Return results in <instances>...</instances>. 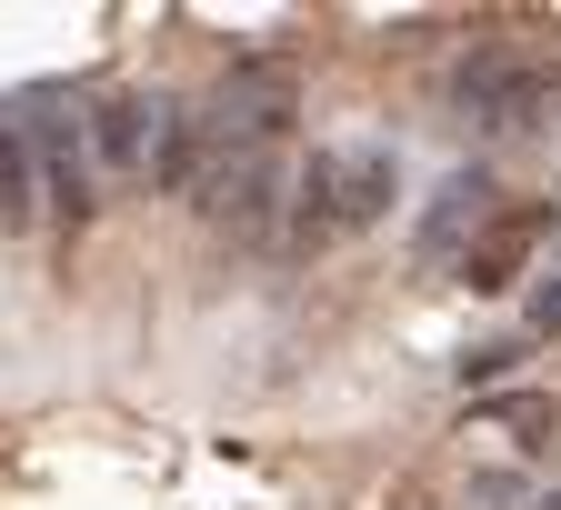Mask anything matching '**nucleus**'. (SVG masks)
Listing matches in <instances>:
<instances>
[{"instance_id": "nucleus-9", "label": "nucleus", "mask_w": 561, "mask_h": 510, "mask_svg": "<svg viewBox=\"0 0 561 510\" xmlns=\"http://www.w3.org/2000/svg\"><path fill=\"white\" fill-rule=\"evenodd\" d=\"M31 210H41V190H31V151H21V130L0 120V231H31Z\"/></svg>"}, {"instance_id": "nucleus-8", "label": "nucleus", "mask_w": 561, "mask_h": 510, "mask_svg": "<svg viewBox=\"0 0 561 510\" xmlns=\"http://www.w3.org/2000/svg\"><path fill=\"white\" fill-rule=\"evenodd\" d=\"M491 200H502V190H491V171L471 161V171H451L442 190H432V210H421V260H461L471 251V231L491 221Z\"/></svg>"}, {"instance_id": "nucleus-2", "label": "nucleus", "mask_w": 561, "mask_h": 510, "mask_svg": "<svg viewBox=\"0 0 561 510\" xmlns=\"http://www.w3.org/2000/svg\"><path fill=\"white\" fill-rule=\"evenodd\" d=\"M291 111H301V70L291 60H231L191 130H201L210 161H231V151H271V130L291 120Z\"/></svg>"}, {"instance_id": "nucleus-11", "label": "nucleus", "mask_w": 561, "mask_h": 510, "mask_svg": "<svg viewBox=\"0 0 561 510\" xmlns=\"http://www.w3.org/2000/svg\"><path fill=\"white\" fill-rule=\"evenodd\" d=\"M551 331H561V270L531 290V340H551Z\"/></svg>"}, {"instance_id": "nucleus-7", "label": "nucleus", "mask_w": 561, "mask_h": 510, "mask_svg": "<svg viewBox=\"0 0 561 510\" xmlns=\"http://www.w3.org/2000/svg\"><path fill=\"white\" fill-rule=\"evenodd\" d=\"M551 231H561V210H551V200H512V210H491V221L471 231V251H461L451 270H461L471 290H512V280L531 270V251H541Z\"/></svg>"}, {"instance_id": "nucleus-10", "label": "nucleus", "mask_w": 561, "mask_h": 510, "mask_svg": "<svg viewBox=\"0 0 561 510\" xmlns=\"http://www.w3.org/2000/svg\"><path fill=\"white\" fill-rule=\"evenodd\" d=\"M491 420H502V430H522V441H531V451H541V441H551V430H561V410H551L541 391H502V401H491Z\"/></svg>"}, {"instance_id": "nucleus-5", "label": "nucleus", "mask_w": 561, "mask_h": 510, "mask_svg": "<svg viewBox=\"0 0 561 510\" xmlns=\"http://www.w3.org/2000/svg\"><path fill=\"white\" fill-rule=\"evenodd\" d=\"M201 221L221 231V241H271L280 231V200H291V171H280L271 151H231V161H210L201 171Z\"/></svg>"}, {"instance_id": "nucleus-12", "label": "nucleus", "mask_w": 561, "mask_h": 510, "mask_svg": "<svg viewBox=\"0 0 561 510\" xmlns=\"http://www.w3.org/2000/svg\"><path fill=\"white\" fill-rule=\"evenodd\" d=\"M512 360H522L512 340H491V350H471V360H461V381H502V371H512Z\"/></svg>"}, {"instance_id": "nucleus-4", "label": "nucleus", "mask_w": 561, "mask_h": 510, "mask_svg": "<svg viewBox=\"0 0 561 510\" xmlns=\"http://www.w3.org/2000/svg\"><path fill=\"white\" fill-rule=\"evenodd\" d=\"M81 130H91V171H111V181H151L161 151H171V130H181V111H171L161 91H101V101L81 111Z\"/></svg>"}, {"instance_id": "nucleus-3", "label": "nucleus", "mask_w": 561, "mask_h": 510, "mask_svg": "<svg viewBox=\"0 0 561 510\" xmlns=\"http://www.w3.org/2000/svg\"><path fill=\"white\" fill-rule=\"evenodd\" d=\"M21 151H31V190H41V210L60 231H81L91 210H101V171H91V130H81V111L70 101H41L31 120H21Z\"/></svg>"}, {"instance_id": "nucleus-1", "label": "nucleus", "mask_w": 561, "mask_h": 510, "mask_svg": "<svg viewBox=\"0 0 561 510\" xmlns=\"http://www.w3.org/2000/svg\"><path fill=\"white\" fill-rule=\"evenodd\" d=\"M451 111L481 140H522V130H551L561 81H551V60H531V50H471L461 81H451Z\"/></svg>"}, {"instance_id": "nucleus-6", "label": "nucleus", "mask_w": 561, "mask_h": 510, "mask_svg": "<svg viewBox=\"0 0 561 510\" xmlns=\"http://www.w3.org/2000/svg\"><path fill=\"white\" fill-rule=\"evenodd\" d=\"M391 190H401V161H391V140H351V151H321L331 241H341V231H371V221H391Z\"/></svg>"}]
</instances>
